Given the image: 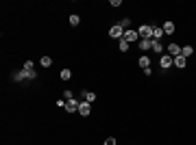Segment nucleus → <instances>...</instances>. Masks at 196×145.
<instances>
[{"label":"nucleus","mask_w":196,"mask_h":145,"mask_svg":"<svg viewBox=\"0 0 196 145\" xmlns=\"http://www.w3.org/2000/svg\"><path fill=\"white\" fill-rule=\"evenodd\" d=\"M137 33H140L142 39H152V26H150V24H142Z\"/></svg>","instance_id":"obj_1"},{"label":"nucleus","mask_w":196,"mask_h":145,"mask_svg":"<svg viewBox=\"0 0 196 145\" xmlns=\"http://www.w3.org/2000/svg\"><path fill=\"white\" fill-rule=\"evenodd\" d=\"M109 35H111V37H116V39H120V37L124 39V28H122L120 24H116V26H111V28H109Z\"/></svg>","instance_id":"obj_2"},{"label":"nucleus","mask_w":196,"mask_h":145,"mask_svg":"<svg viewBox=\"0 0 196 145\" xmlns=\"http://www.w3.org/2000/svg\"><path fill=\"white\" fill-rule=\"evenodd\" d=\"M79 104H81V102H76L74 97H72V100H65V110H68V113H74V110H79Z\"/></svg>","instance_id":"obj_3"},{"label":"nucleus","mask_w":196,"mask_h":145,"mask_svg":"<svg viewBox=\"0 0 196 145\" xmlns=\"http://www.w3.org/2000/svg\"><path fill=\"white\" fill-rule=\"evenodd\" d=\"M79 113H81L83 117H87V115L92 113V104H90V102H81V104H79Z\"/></svg>","instance_id":"obj_4"},{"label":"nucleus","mask_w":196,"mask_h":145,"mask_svg":"<svg viewBox=\"0 0 196 145\" xmlns=\"http://www.w3.org/2000/svg\"><path fill=\"white\" fill-rule=\"evenodd\" d=\"M159 65H161V67H170V65H174V58H172L170 54H163V56L159 58Z\"/></svg>","instance_id":"obj_5"},{"label":"nucleus","mask_w":196,"mask_h":145,"mask_svg":"<svg viewBox=\"0 0 196 145\" xmlns=\"http://www.w3.org/2000/svg\"><path fill=\"white\" fill-rule=\"evenodd\" d=\"M168 54H170L172 58H174V56H179V54H181V48H179V44H170V46H168Z\"/></svg>","instance_id":"obj_6"},{"label":"nucleus","mask_w":196,"mask_h":145,"mask_svg":"<svg viewBox=\"0 0 196 145\" xmlns=\"http://www.w3.org/2000/svg\"><path fill=\"white\" fill-rule=\"evenodd\" d=\"M124 39H126V41H137V39H140V33H137V30H126V33H124Z\"/></svg>","instance_id":"obj_7"},{"label":"nucleus","mask_w":196,"mask_h":145,"mask_svg":"<svg viewBox=\"0 0 196 145\" xmlns=\"http://www.w3.org/2000/svg\"><path fill=\"white\" fill-rule=\"evenodd\" d=\"M137 46H140V50H144V52H146V50L152 48V39H140V44H137Z\"/></svg>","instance_id":"obj_8"},{"label":"nucleus","mask_w":196,"mask_h":145,"mask_svg":"<svg viewBox=\"0 0 196 145\" xmlns=\"http://www.w3.org/2000/svg\"><path fill=\"white\" fill-rule=\"evenodd\" d=\"M163 37V28H159V26H152V39L155 41H159Z\"/></svg>","instance_id":"obj_9"},{"label":"nucleus","mask_w":196,"mask_h":145,"mask_svg":"<svg viewBox=\"0 0 196 145\" xmlns=\"http://www.w3.org/2000/svg\"><path fill=\"white\" fill-rule=\"evenodd\" d=\"M172 33H174V24L172 22H166L163 24V35H172Z\"/></svg>","instance_id":"obj_10"},{"label":"nucleus","mask_w":196,"mask_h":145,"mask_svg":"<svg viewBox=\"0 0 196 145\" xmlns=\"http://www.w3.org/2000/svg\"><path fill=\"white\" fill-rule=\"evenodd\" d=\"M185 63H188V61H185V56H183V54L174 56V65H177V67H185Z\"/></svg>","instance_id":"obj_11"},{"label":"nucleus","mask_w":196,"mask_h":145,"mask_svg":"<svg viewBox=\"0 0 196 145\" xmlns=\"http://www.w3.org/2000/svg\"><path fill=\"white\" fill-rule=\"evenodd\" d=\"M140 67H142V69H146V67H150V58H148L146 54H144V56L140 58Z\"/></svg>","instance_id":"obj_12"},{"label":"nucleus","mask_w":196,"mask_h":145,"mask_svg":"<svg viewBox=\"0 0 196 145\" xmlns=\"http://www.w3.org/2000/svg\"><path fill=\"white\" fill-rule=\"evenodd\" d=\"M181 54L188 58V56H192V54H194V48H192V46H185V48H181Z\"/></svg>","instance_id":"obj_13"},{"label":"nucleus","mask_w":196,"mask_h":145,"mask_svg":"<svg viewBox=\"0 0 196 145\" xmlns=\"http://www.w3.org/2000/svg\"><path fill=\"white\" fill-rule=\"evenodd\" d=\"M83 97H85V102H90V104H92V102L96 100V93H92V91H83Z\"/></svg>","instance_id":"obj_14"},{"label":"nucleus","mask_w":196,"mask_h":145,"mask_svg":"<svg viewBox=\"0 0 196 145\" xmlns=\"http://www.w3.org/2000/svg\"><path fill=\"white\" fill-rule=\"evenodd\" d=\"M39 63H42V67H50V65H52V58H50V56H42Z\"/></svg>","instance_id":"obj_15"},{"label":"nucleus","mask_w":196,"mask_h":145,"mask_svg":"<svg viewBox=\"0 0 196 145\" xmlns=\"http://www.w3.org/2000/svg\"><path fill=\"white\" fill-rule=\"evenodd\" d=\"M24 72H35V65H33V61H26V63H24Z\"/></svg>","instance_id":"obj_16"},{"label":"nucleus","mask_w":196,"mask_h":145,"mask_svg":"<svg viewBox=\"0 0 196 145\" xmlns=\"http://www.w3.org/2000/svg\"><path fill=\"white\" fill-rule=\"evenodd\" d=\"M70 78H72V72L70 69H63L61 72V80H70Z\"/></svg>","instance_id":"obj_17"},{"label":"nucleus","mask_w":196,"mask_h":145,"mask_svg":"<svg viewBox=\"0 0 196 145\" xmlns=\"http://www.w3.org/2000/svg\"><path fill=\"white\" fill-rule=\"evenodd\" d=\"M79 22H81V17H79V15H74V13H72V15H70V24H72V26H76V24H79Z\"/></svg>","instance_id":"obj_18"},{"label":"nucleus","mask_w":196,"mask_h":145,"mask_svg":"<svg viewBox=\"0 0 196 145\" xmlns=\"http://www.w3.org/2000/svg\"><path fill=\"white\" fill-rule=\"evenodd\" d=\"M152 50H155L157 54H161V44H159V41H155V39H152Z\"/></svg>","instance_id":"obj_19"},{"label":"nucleus","mask_w":196,"mask_h":145,"mask_svg":"<svg viewBox=\"0 0 196 145\" xmlns=\"http://www.w3.org/2000/svg\"><path fill=\"white\" fill-rule=\"evenodd\" d=\"M120 50H122V52H126V50H129V41H126V39H122V41H120Z\"/></svg>","instance_id":"obj_20"},{"label":"nucleus","mask_w":196,"mask_h":145,"mask_svg":"<svg viewBox=\"0 0 196 145\" xmlns=\"http://www.w3.org/2000/svg\"><path fill=\"white\" fill-rule=\"evenodd\" d=\"M105 145H116V139H113V137H107V139H105Z\"/></svg>","instance_id":"obj_21"},{"label":"nucleus","mask_w":196,"mask_h":145,"mask_svg":"<svg viewBox=\"0 0 196 145\" xmlns=\"http://www.w3.org/2000/svg\"><path fill=\"white\" fill-rule=\"evenodd\" d=\"M129 24H131V20H122V22H120V26L126 28V30H129Z\"/></svg>","instance_id":"obj_22"},{"label":"nucleus","mask_w":196,"mask_h":145,"mask_svg":"<svg viewBox=\"0 0 196 145\" xmlns=\"http://www.w3.org/2000/svg\"><path fill=\"white\" fill-rule=\"evenodd\" d=\"M72 96H74L72 91H63V100H72Z\"/></svg>","instance_id":"obj_23"}]
</instances>
